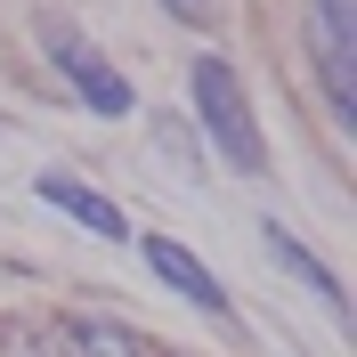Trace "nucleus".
<instances>
[{"label": "nucleus", "instance_id": "nucleus-5", "mask_svg": "<svg viewBox=\"0 0 357 357\" xmlns=\"http://www.w3.org/2000/svg\"><path fill=\"white\" fill-rule=\"evenodd\" d=\"M33 195H41L49 211H66V220H82L89 236H106V244H122V236H130V227H122V211H114V203L98 195V187L66 178V171H41V178H33Z\"/></svg>", "mask_w": 357, "mask_h": 357}, {"label": "nucleus", "instance_id": "nucleus-8", "mask_svg": "<svg viewBox=\"0 0 357 357\" xmlns=\"http://www.w3.org/2000/svg\"><path fill=\"white\" fill-rule=\"evenodd\" d=\"M0 357H57V333L33 317H0Z\"/></svg>", "mask_w": 357, "mask_h": 357}, {"label": "nucleus", "instance_id": "nucleus-3", "mask_svg": "<svg viewBox=\"0 0 357 357\" xmlns=\"http://www.w3.org/2000/svg\"><path fill=\"white\" fill-rule=\"evenodd\" d=\"M317 8V73H325V98H333V122H349L357 106V66H349V0H309Z\"/></svg>", "mask_w": 357, "mask_h": 357}, {"label": "nucleus", "instance_id": "nucleus-9", "mask_svg": "<svg viewBox=\"0 0 357 357\" xmlns=\"http://www.w3.org/2000/svg\"><path fill=\"white\" fill-rule=\"evenodd\" d=\"M162 8H171L178 24H211V0H162Z\"/></svg>", "mask_w": 357, "mask_h": 357}, {"label": "nucleus", "instance_id": "nucleus-7", "mask_svg": "<svg viewBox=\"0 0 357 357\" xmlns=\"http://www.w3.org/2000/svg\"><path fill=\"white\" fill-rule=\"evenodd\" d=\"M260 236H268V252H276V260H284V268H292V276H301V284H309V292H317V301H325L333 317H349V292H341V276H333L325 260H317V252L301 244V236H284L276 220H260Z\"/></svg>", "mask_w": 357, "mask_h": 357}, {"label": "nucleus", "instance_id": "nucleus-6", "mask_svg": "<svg viewBox=\"0 0 357 357\" xmlns=\"http://www.w3.org/2000/svg\"><path fill=\"white\" fill-rule=\"evenodd\" d=\"M49 333H57V357H155L130 325H114V317H57Z\"/></svg>", "mask_w": 357, "mask_h": 357}, {"label": "nucleus", "instance_id": "nucleus-1", "mask_svg": "<svg viewBox=\"0 0 357 357\" xmlns=\"http://www.w3.org/2000/svg\"><path fill=\"white\" fill-rule=\"evenodd\" d=\"M187 98H195L203 138H211V146L236 162V178H260V171H268V138H260V122H252L244 73L227 66V57H211V49H203L195 66H187Z\"/></svg>", "mask_w": 357, "mask_h": 357}, {"label": "nucleus", "instance_id": "nucleus-4", "mask_svg": "<svg viewBox=\"0 0 357 357\" xmlns=\"http://www.w3.org/2000/svg\"><path fill=\"white\" fill-rule=\"evenodd\" d=\"M138 244H146V268H155V276L178 292V301H195L203 317H227V292H220V276H211V268H203L187 244H178V236H138Z\"/></svg>", "mask_w": 357, "mask_h": 357}, {"label": "nucleus", "instance_id": "nucleus-2", "mask_svg": "<svg viewBox=\"0 0 357 357\" xmlns=\"http://www.w3.org/2000/svg\"><path fill=\"white\" fill-rule=\"evenodd\" d=\"M41 49H49V66H57L73 89H82V106H89V114L122 122V114L138 106V98H130V82H122V73H114L106 57H98V49H89L82 33H73V24H49V33H41Z\"/></svg>", "mask_w": 357, "mask_h": 357}]
</instances>
